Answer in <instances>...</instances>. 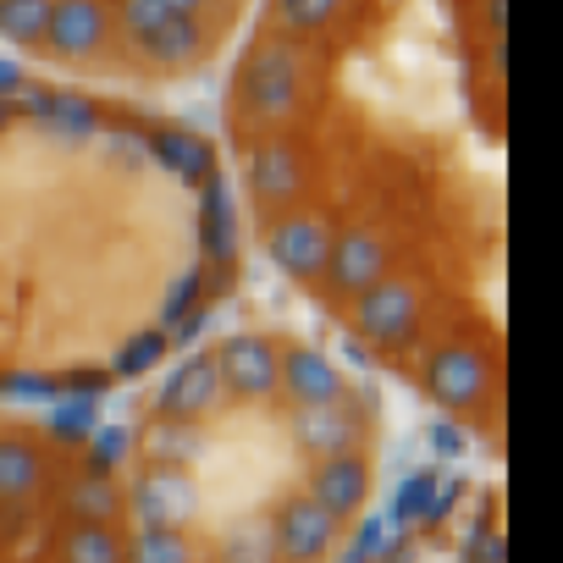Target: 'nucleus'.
Masks as SVG:
<instances>
[{"mask_svg":"<svg viewBox=\"0 0 563 563\" xmlns=\"http://www.w3.org/2000/svg\"><path fill=\"white\" fill-rule=\"evenodd\" d=\"M288 431H294V442H299L305 453H316V459H332V453H354V448H360V437H365V420H360V409H349V398H338V404L294 409Z\"/></svg>","mask_w":563,"mask_h":563,"instance_id":"nucleus-10","label":"nucleus"},{"mask_svg":"<svg viewBox=\"0 0 563 563\" xmlns=\"http://www.w3.org/2000/svg\"><path fill=\"white\" fill-rule=\"evenodd\" d=\"M276 365H282V349L265 343V338H254V332L227 338L216 349V371H221L227 398H249V404L276 398Z\"/></svg>","mask_w":563,"mask_h":563,"instance_id":"nucleus-7","label":"nucleus"},{"mask_svg":"<svg viewBox=\"0 0 563 563\" xmlns=\"http://www.w3.org/2000/svg\"><path fill=\"white\" fill-rule=\"evenodd\" d=\"M166 354H172V338H166V332H139V338L117 354V376H144V371H155Z\"/></svg>","mask_w":563,"mask_h":563,"instance_id":"nucleus-28","label":"nucleus"},{"mask_svg":"<svg viewBox=\"0 0 563 563\" xmlns=\"http://www.w3.org/2000/svg\"><path fill=\"white\" fill-rule=\"evenodd\" d=\"M426 393L442 409L470 415V409H481L492 398V360L481 349H470V343H442L426 360Z\"/></svg>","mask_w":563,"mask_h":563,"instance_id":"nucleus-4","label":"nucleus"},{"mask_svg":"<svg viewBox=\"0 0 563 563\" xmlns=\"http://www.w3.org/2000/svg\"><path fill=\"white\" fill-rule=\"evenodd\" d=\"M431 437H437V453H459V448H464V431H459V426H437Z\"/></svg>","mask_w":563,"mask_h":563,"instance_id":"nucleus-35","label":"nucleus"},{"mask_svg":"<svg viewBox=\"0 0 563 563\" xmlns=\"http://www.w3.org/2000/svg\"><path fill=\"white\" fill-rule=\"evenodd\" d=\"M238 100L265 128H282V122L299 117V106H305V51H299V34H265L249 51V62L238 73Z\"/></svg>","mask_w":563,"mask_h":563,"instance_id":"nucleus-1","label":"nucleus"},{"mask_svg":"<svg viewBox=\"0 0 563 563\" xmlns=\"http://www.w3.org/2000/svg\"><path fill=\"white\" fill-rule=\"evenodd\" d=\"M221 398H227V387H221L216 354H199V360H188V365L172 371V382L161 387L155 409H161L166 420H199V415L221 409Z\"/></svg>","mask_w":563,"mask_h":563,"instance_id":"nucleus-13","label":"nucleus"},{"mask_svg":"<svg viewBox=\"0 0 563 563\" xmlns=\"http://www.w3.org/2000/svg\"><path fill=\"white\" fill-rule=\"evenodd\" d=\"M276 393L288 398L294 409H316V404L349 398V393H343V371H338L327 354H316V349H288V354H282V365H276Z\"/></svg>","mask_w":563,"mask_h":563,"instance_id":"nucleus-11","label":"nucleus"},{"mask_svg":"<svg viewBox=\"0 0 563 563\" xmlns=\"http://www.w3.org/2000/svg\"><path fill=\"white\" fill-rule=\"evenodd\" d=\"M338 536H343V519L305 492V497L282 503V514H276V525H271V552H276L282 563H321V558L338 547Z\"/></svg>","mask_w":563,"mask_h":563,"instance_id":"nucleus-5","label":"nucleus"},{"mask_svg":"<svg viewBox=\"0 0 563 563\" xmlns=\"http://www.w3.org/2000/svg\"><path fill=\"white\" fill-rule=\"evenodd\" d=\"M161 7H166V12H177V18H205V12L216 7V0H161Z\"/></svg>","mask_w":563,"mask_h":563,"instance_id":"nucleus-34","label":"nucleus"},{"mask_svg":"<svg viewBox=\"0 0 563 563\" xmlns=\"http://www.w3.org/2000/svg\"><path fill=\"white\" fill-rule=\"evenodd\" d=\"M12 89H29V84H23V73L12 62H0V95H12Z\"/></svg>","mask_w":563,"mask_h":563,"instance_id":"nucleus-36","label":"nucleus"},{"mask_svg":"<svg viewBox=\"0 0 563 563\" xmlns=\"http://www.w3.org/2000/svg\"><path fill=\"white\" fill-rule=\"evenodd\" d=\"M51 481L45 453L29 437H0V503H29Z\"/></svg>","mask_w":563,"mask_h":563,"instance_id":"nucleus-15","label":"nucleus"},{"mask_svg":"<svg viewBox=\"0 0 563 563\" xmlns=\"http://www.w3.org/2000/svg\"><path fill=\"white\" fill-rule=\"evenodd\" d=\"M481 12H486V34H492V40H503V23H508V0H486Z\"/></svg>","mask_w":563,"mask_h":563,"instance_id":"nucleus-33","label":"nucleus"},{"mask_svg":"<svg viewBox=\"0 0 563 563\" xmlns=\"http://www.w3.org/2000/svg\"><path fill=\"white\" fill-rule=\"evenodd\" d=\"M199 243L210 260H232V199L227 183L210 172L205 177V210H199Z\"/></svg>","mask_w":563,"mask_h":563,"instance_id":"nucleus-20","label":"nucleus"},{"mask_svg":"<svg viewBox=\"0 0 563 563\" xmlns=\"http://www.w3.org/2000/svg\"><path fill=\"white\" fill-rule=\"evenodd\" d=\"M62 563H128V541L117 525H67Z\"/></svg>","mask_w":563,"mask_h":563,"instance_id":"nucleus-19","label":"nucleus"},{"mask_svg":"<svg viewBox=\"0 0 563 563\" xmlns=\"http://www.w3.org/2000/svg\"><path fill=\"white\" fill-rule=\"evenodd\" d=\"M265 254L294 282H316V276H327V260H332V227L310 210H282L265 227Z\"/></svg>","mask_w":563,"mask_h":563,"instance_id":"nucleus-3","label":"nucleus"},{"mask_svg":"<svg viewBox=\"0 0 563 563\" xmlns=\"http://www.w3.org/2000/svg\"><path fill=\"white\" fill-rule=\"evenodd\" d=\"M139 508H144L150 525H183L194 514V492L172 464H155V475L139 486Z\"/></svg>","mask_w":563,"mask_h":563,"instance_id":"nucleus-17","label":"nucleus"},{"mask_svg":"<svg viewBox=\"0 0 563 563\" xmlns=\"http://www.w3.org/2000/svg\"><path fill=\"white\" fill-rule=\"evenodd\" d=\"M393 254L387 243L371 232V227H354L343 238H332V260H327V282L343 294V299H360L365 288H376V282L387 276Z\"/></svg>","mask_w":563,"mask_h":563,"instance_id":"nucleus-9","label":"nucleus"},{"mask_svg":"<svg viewBox=\"0 0 563 563\" xmlns=\"http://www.w3.org/2000/svg\"><path fill=\"white\" fill-rule=\"evenodd\" d=\"M133 51H139L150 67H161V73H188V67H199V62L210 56V34H205L199 18L166 12L144 40H133Z\"/></svg>","mask_w":563,"mask_h":563,"instance_id":"nucleus-12","label":"nucleus"},{"mask_svg":"<svg viewBox=\"0 0 563 563\" xmlns=\"http://www.w3.org/2000/svg\"><path fill=\"white\" fill-rule=\"evenodd\" d=\"M56 431L62 437H89L95 431V398H73L67 409H56Z\"/></svg>","mask_w":563,"mask_h":563,"instance_id":"nucleus-30","label":"nucleus"},{"mask_svg":"<svg viewBox=\"0 0 563 563\" xmlns=\"http://www.w3.org/2000/svg\"><path fill=\"white\" fill-rule=\"evenodd\" d=\"M371 492V464L360 453H332V459H316V475H310V497L327 503L338 519H349Z\"/></svg>","mask_w":563,"mask_h":563,"instance_id":"nucleus-14","label":"nucleus"},{"mask_svg":"<svg viewBox=\"0 0 563 563\" xmlns=\"http://www.w3.org/2000/svg\"><path fill=\"white\" fill-rule=\"evenodd\" d=\"M45 29H51V0H0V40L7 45L45 51Z\"/></svg>","mask_w":563,"mask_h":563,"instance_id":"nucleus-21","label":"nucleus"},{"mask_svg":"<svg viewBox=\"0 0 563 563\" xmlns=\"http://www.w3.org/2000/svg\"><path fill=\"white\" fill-rule=\"evenodd\" d=\"M155 155L183 177V183H205L216 166H210V144L199 139V133H183V128H166V133H155Z\"/></svg>","mask_w":563,"mask_h":563,"instance_id":"nucleus-22","label":"nucleus"},{"mask_svg":"<svg viewBox=\"0 0 563 563\" xmlns=\"http://www.w3.org/2000/svg\"><path fill=\"white\" fill-rule=\"evenodd\" d=\"M249 194L260 210H288L299 194H305V155L294 139H265L254 155H249Z\"/></svg>","mask_w":563,"mask_h":563,"instance_id":"nucleus-8","label":"nucleus"},{"mask_svg":"<svg viewBox=\"0 0 563 563\" xmlns=\"http://www.w3.org/2000/svg\"><path fill=\"white\" fill-rule=\"evenodd\" d=\"M29 111L40 122H51L56 133H73V139H89L100 128V111L89 100H78V95H62V89H34L29 95Z\"/></svg>","mask_w":563,"mask_h":563,"instance_id":"nucleus-18","label":"nucleus"},{"mask_svg":"<svg viewBox=\"0 0 563 563\" xmlns=\"http://www.w3.org/2000/svg\"><path fill=\"white\" fill-rule=\"evenodd\" d=\"M420 316H426L420 282L393 276V271L376 282V288H365V294L354 299V327H360V338H365V343H382V349L409 343L415 327H420Z\"/></svg>","mask_w":563,"mask_h":563,"instance_id":"nucleus-2","label":"nucleus"},{"mask_svg":"<svg viewBox=\"0 0 563 563\" xmlns=\"http://www.w3.org/2000/svg\"><path fill=\"white\" fill-rule=\"evenodd\" d=\"M62 508H67V519H73V525H117V519H122V508H128V497H122L117 475L89 470L84 481H73V486H67Z\"/></svg>","mask_w":563,"mask_h":563,"instance_id":"nucleus-16","label":"nucleus"},{"mask_svg":"<svg viewBox=\"0 0 563 563\" xmlns=\"http://www.w3.org/2000/svg\"><path fill=\"white\" fill-rule=\"evenodd\" d=\"M128 453H133V431L128 426H95L89 431V464L100 475H117L128 464Z\"/></svg>","mask_w":563,"mask_h":563,"instance_id":"nucleus-26","label":"nucleus"},{"mask_svg":"<svg viewBox=\"0 0 563 563\" xmlns=\"http://www.w3.org/2000/svg\"><path fill=\"white\" fill-rule=\"evenodd\" d=\"M128 563H194V541L183 525H144V536L128 547Z\"/></svg>","mask_w":563,"mask_h":563,"instance_id":"nucleus-24","label":"nucleus"},{"mask_svg":"<svg viewBox=\"0 0 563 563\" xmlns=\"http://www.w3.org/2000/svg\"><path fill=\"white\" fill-rule=\"evenodd\" d=\"M150 453H155V464H183L188 453H194V420H155V431H150Z\"/></svg>","mask_w":563,"mask_h":563,"instance_id":"nucleus-27","label":"nucleus"},{"mask_svg":"<svg viewBox=\"0 0 563 563\" xmlns=\"http://www.w3.org/2000/svg\"><path fill=\"white\" fill-rule=\"evenodd\" d=\"M387 541H393V530H387L382 519H371V525H365V536L354 541V552H349V563H371V558L382 563V552H387Z\"/></svg>","mask_w":563,"mask_h":563,"instance_id":"nucleus-31","label":"nucleus"},{"mask_svg":"<svg viewBox=\"0 0 563 563\" xmlns=\"http://www.w3.org/2000/svg\"><path fill=\"white\" fill-rule=\"evenodd\" d=\"M349 0H271V18L282 34H321L343 18Z\"/></svg>","mask_w":563,"mask_h":563,"instance_id":"nucleus-23","label":"nucleus"},{"mask_svg":"<svg viewBox=\"0 0 563 563\" xmlns=\"http://www.w3.org/2000/svg\"><path fill=\"white\" fill-rule=\"evenodd\" d=\"M393 514H398V525H431L437 519V475L431 470L409 475L404 492H398V503H393Z\"/></svg>","mask_w":563,"mask_h":563,"instance_id":"nucleus-25","label":"nucleus"},{"mask_svg":"<svg viewBox=\"0 0 563 563\" xmlns=\"http://www.w3.org/2000/svg\"><path fill=\"white\" fill-rule=\"evenodd\" d=\"M0 393H12V398H51V393H62V382H45V376H7L0 382Z\"/></svg>","mask_w":563,"mask_h":563,"instance_id":"nucleus-32","label":"nucleus"},{"mask_svg":"<svg viewBox=\"0 0 563 563\" xmlns=\"http://www.w3.org/2000/svg\"><path fill=\"white\" fill-rule=\"evenodd\" d=\"M0 128H7V106H0Z\"/></svg>","mask_w":563,"mask_h":563,"instance_id":"nucleus-37","label":"nucleus"},{"mask_svg":"<svg viewBox=\"0 0 563 563\" xmlns=\"http://www.w3.org/2000/svg\"><path fill=\"white\" fill-rule=\"evenodd\" d=\"M111 45V7L106 0H51V29H45V51L56 62H100V51Z\"/></svg>","mask_w":563,"mask_h":563,"instance_id":"nucleus-6","label":"nucleus"},{"mask_svg":"<svg viewBox=\"0 0 563 563\" xmlns=\"http://www.w3.org/2000/svg\"><path fill=\"white\" fill-rule=\"evenodd\" d=\"M205 294V282H199V271H188L183 282H177V288H172V299H166V310H161V321L166 327H177L183 316H194V299Z\"/></svg>","mask_w":563,"mask_h":563,"instance_id":"nucleus-29","label":"nucleus"}]
</instances>
